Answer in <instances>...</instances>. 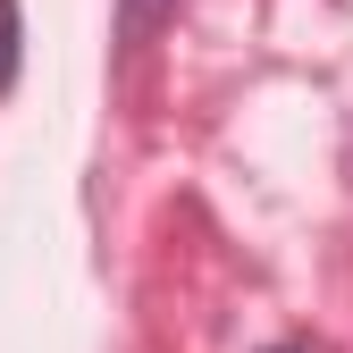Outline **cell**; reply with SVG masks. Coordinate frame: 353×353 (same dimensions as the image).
Masks as SVG:
<instances>
[{
    "label": "cell",
    "instance_id": "obj_1",
    "mask_svg": "<svg viewBox=\"0 0 353 353\" xmlns=\"http://www.w3.org/2000/svg\"><path fill=\"white\" fill-rule=\"evenodd\" d=\"M168 9H176V0H118V51L135 59L143 42H152V34L168 26Z\"/></svg>",
    "mask_w": 353,
    "mask_h": 353
},
{
    "label": "cell",
    "instance_id": "obj_2",
    "mask_svg": "<svg viewBox=\"0 0 353 353\" xmlns=\"http://www.w3.org/2000/svg\"><path fill=\"white\" fill-rule=\"evenodd\" d=\"M17 84V0H0V93Z\"/></svg>",
    "mask_w": 353,
    "mask_h": 353
},
{
    "label": "cell",
    "instance_id": "obj_3",
    "mask_svg": "<svg viewBox=\"0 0 353 353\" xmlns=\"http://www.w3.org/2000/svg\"><path fill=\"white\" fill-rule=\"evenodd\" d=\"M270 353H303V345H270Z\"/></svg>",
    "mask_w": 353,
    "mask_h": 353
}]
</instances>
